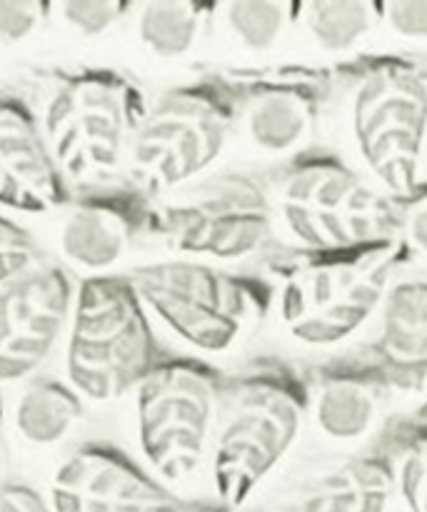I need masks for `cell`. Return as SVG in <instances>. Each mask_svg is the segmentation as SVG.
Returning a JSON list of instances; mask_svg holds the SVG:
<instances>
[{"label":"cell","mask_w":427,"mask_h":512,"mask_svg":"<svg viewBox=\"0 0 427 512\" xmlns=\"http://www.w3.org/2000/svg\"><path fill=\"white\" fill-rule=\"evenodd\" d=\"M413 253L400 235L335 250H290L268 268L280 328L303 348H338L378 315Z\"/></svg>","instance_id":"cell-1"},{"label":"cell","mask_w":427,"mask_h":512,"mask_svg":"<svg viewBox=\"0 0 427 512\" xmlns=\"http://www.w3.org/2000/svg\"><path fill=\"white\" fill-rule=\"evenodd\" d=\"M310 415V383L280 358H255L223 378L210 448L215 500L243 510L298 445Z\"/></svg>","instance_id":"cell-2"},{"label":"cell","mask_w":427,"mask_h":512,"mask_svg":"<svg viewBox=\"0 0 427 512\" xmlns=\"http://www.w3.org/2000/svg\"><path fill=\"white\" fill-rule=\"evenodd\" d=\"M243 95V73H210L163 90L130 143L128 183L155 200L208 178L228 148Z\"/></svg>","instance_id":"cell-3"},{"label":"cell","mask_w":427,"mask_h":512,"mask_svg":"<svg viewBox=\"0 0 427 512\" xmlns=\"http://www.w3.org/2000/svg\"><path fill=\"white\" fill-rule=\"evenodd\" d=\"M130 283L150 318L205 358L238 350L273 310V283L190 258L135 265Z\"/></svg>","instance_id":"cell-4"},{"label":"cell","mask_w":427,"mask_h":512,"mask_svg":"<svg viewBox=\"0 0 427 512\" xmlns=\"http://www.w3.org/2000/svg\"><path fill=\"white\" fill-rule=\"evenodd\" d=\"M148 113L138 80L110 65L60 70L43 105L45 140L70 185L115 183Z\"/></svg>","instance_id":"cell-5"},{"label":"cell","mask_w":427,"mask_h":512,"mask_svg":"<svg viewBox=\"0 0 427 512\" xmlns=\"http://www.w3.org/2000/svg\"><path fill=\"white\" fill-rule=\"evenodd\" d=\"M150 315L128 275H88L75 290L65 343V375L90 403L138 388L160 363Z\"/></svg>","instance_id":"cell-6"},{"label":"cell","mask_w":427,"mask_h":512,"mask_svg":"<svg viewBox=\"0 0 427 512\" xmlns=\"http://www.w3.org/2000/svg\"><path fill=\"white\" fill-rule=\"evenodd\" d=\"M275 220L300 250H335L400 235L398 205L348 160L303 150L280 168Z\"/></svg>","instance_id":"cell-7"},{"label":"cell","mask_w":427,"mask_h":512,"mask_svg":"<svg viewBox=\"0 0 427 512\" xmlns=\"http://www.w3.org/2000/svg\"><path fill=\"white\" fill-rule=\"evenodd\" d=\"M350 138L355 153L393 200L420 183L427 150V73L400 55L350 65Z\"/></svg>","instance_id":"cell-8"},{"label":"cell","mask_w":427,"mask_h":512,"mask_svg":"<svg viewBox=\"0 0 427 512\" xmlns=\"http://www.w3.org/2000/svg\"><path fill=\"white\" fill-rule=\"evenodd\" d=\"M223 375L203 358H163L135 388V433L150 473L185 485L210 460Z\"/></svg>","instance_id":"cell-9"},{"label":"cell","mask_w":427,"mask_h":512,"mask_svg":"<svg viewBox=\"0 0 427 512\" xmlns=\"http://www.w3.org/2000/svg\"><path fill=\"white\" fill-rule=\"evenodd\" d=\"M273 193L243 170L208 175L168 195L153 210L150 235L175 258L205 263H243L263 253L273 238Z\"/></svg>","instance_id":"cell-10"},{"label":"cell","mask_w":427,"mask_h":512,"mask_svg":"<svg viewBox=\"0 0 427 512\" xmlns=\"http://www.w3.org/2000/svg\"><path fill=\"white\" fill-rule=\"evenodd\" d=\"M190 505L110 443L78 445L50 483L53 512H188Z\"/></svg>","instance_id":"cell-11"},{"label":"cell","mask_w":427,"mask_h":512,"mask_svg":"<svg viewBox=\"0 0 427 512\" xmlns=\"http://www.w3.org/2000/svg\"><path fill=\"white\" fill-rule=\"evenodd\" d=\"M75 288L58 265H38L0 285V385L33 375L68 328Z\"/></svg>","instance_id":"cell-12"},{"label":"cell","mask_w":427,"mask_h":512,"mask_svg":"<svg viewBox=\"0 0 427 512\" xmlns=\"http://www.w3.org/2000/svg\"><path fill=\"white\" fill-rule=\"evenodd\" d=\"M240 120L250 143L268 155L293 158L313 135L335 85L333 70L278 68L243 73Z\"/></svg>","instance_id":"cell-13"},{"label":"cell","mask_w":427,"mask_h":512,"mask_svg":"<svg viewBox=\"0 0 427 512\" xmlns=\"http://www.w3.org/2000/svg\"><path fill=\"white\" fill-rule=\"evenodd\" d=\"M153 203L130 183L75 188L60 228V253L75 268L105 275L138 235L150 233Z\"/></svg>","instance_id":"cell-14"},{"label":"cell","mask_w":427,"mask_h":512,"mask_svg":"<svg viewBox=\"0 0 427 512\" xmlns=\"http://www.w3.org/2000/svg\"><path fill=\"white\" fill-rule=\"evenodd\" d=\"M73 185L55 163L40 120L13 95H0V205L45 215L68 208Z\"/></svg>","instance_id":"cell-15"},{"label":"cell","mask_w":427,"mask_h":512,"mask_svg":"<svg viewBox=\"0 0 427 512\" xmlns=\"http://www.w3.org/2000/svg\"><path fill=\"white\" fill-rule=\"evenodd\" d=\"M378 335L368 363L385 390L427 395V278H403L390 285L378 310Z\"/></svg>","instance_id":"cell-16"},{"label":"cell","mask_w":427,"mask_h":512,"mask_svg":"<svg viewBox=\"0 0 427 512\" xmlns=\"http://www.w3.org/2000/svg\"><path fill=\"white\" fill-rule=\"evenodd\" d=\"M310 385V413L320 435L333 443H363L375 430L385 385L368 360L320 365Z\"/></svg>","instance_id":"cell-17"},{"label":"cell","mask_w":427,"mask_h":512,"mask_svg":"<svg viewBox=\"0 0 427 512\" xmlns=\"http://www.w3.org/2000/svg\"><path fill=\"white\" fill-rule=\"evenodd\" d=\"M395 498L390 453H365L305 480L280 512H388Z\"/></svg>","instance_id":"cell-18"},{"label":"cell","mask_w":427,"mask_h":512,"mask_svg":"<svg viewBox=\"0 0 427 512\" xmlns=\"http://www.w3.org/2000/svg\"><path fill=\"white\" fill-rule=\"evenodd\" d=\"M83 418V398L70 383L35 378L25 385L15 405V428L20 438L38 448L58 445Z\"/></svg>","instance_id":"cell-19"},{"label":"cell","mask_w":427,"mask_h":512,"mask_svg":"<svg viewBox=\"0 0 427 512\" xmlns=\"http://www.w3.org/2000/svg\"><path fill=\"white\" fill-rule=\"evenodd\" d=\"M220 5L155 0L138 8V38L155 58L175 60L198 45L205 23Z\"/></svg>","instance_id":"cell-20"},{"label":"cell","mask_w":427,"mask_h":512,"mask_svg":"<svg viewBox=\"0 0 427 512\" xmlns=\"http://www.w3.org/2000/svg\"><path fill=\"white\" fill-rule=\"evenodd\" d=\"M295 20L325 53H350L373 33L375 23H380L375 3L365 0L295 3Z\"/></svg>","instance_id":"cell-21"},{"label":"cell","mask_w":427,"mask_h":512,"mask_svg":"<svg viewBox=\"0 0 427 512\" xmlns=\"http://www.w3.org/2000/svg\"><path fill=\"white\" fill-rule=\"evenodd\" d=\"M230 38L250 53H265L283 38L290 20H295V3L280 0H233L220 8Z\"/></svg>","instance_id":"cell-22"},{"label":"cell","mask_w":427,"mask_h":512,"mask_svg":"<svg viewBox=\"0 0 427 512\" xmlns=\"http://www.w3.org/2000/svg\"><path fill=\"white\" fill-rule=\"evenodd\" d=\"M395 495L408 512H427V418L395 428Z\"/></svg>","instance_id":"cell-23"},{"label":"cell","mask_w":427,"mask_h":512,"mask_svg":"<svg viewBox=\"0 0 427 512\" xmlns=\"http://www.w3.org/2000/svg\"><path fill=\"white\" fill-rule=\"evenodd\" d=\"M58 10L75 33L85 38H98L118 25L120 18L133 10V5L120 3V0H68Z\"/></svg>","instance_id":"cell-24"},{"label":"cell","mask_w":427,"mask_h":512,"mask_svg":"<svg viewBox=\"0 0 427 512\" xmlns=\"http://www.w3.org/2000/svg\"><path fill=\"white\" fill-rule=\"evenodd\" d=\"M35 240L20 223L0 213V285L35 268Z\"/></svg>","instance_id":"cell-25"},{"label":"cell","mask_w":427,"mask_h":512,"mask_svg":"<svg viewBox=\"0 0 427 512\" xmlns=\"http://www.w3.org/2000/svg\"><path fill=\"white\" fill-rule=\"evenodd\" d=\"M53 5L40 0H0V43H23L38 33Z\"/></svg>","instance_id":"cell-26"},{"label":"cell","mask_w":427,"mask_h":512,"mask_svg":"<svg viewBox=\"0 0 427 512\" xmlns=\"http://www.w3.org/2000/svg\"><path fill=\"white\" fill-rule=\"evenodd\" d=\"M398 205L400 238L413 255L427 258V180H420L413 193L395 200Z\"/></svg>","instance_id":"cell-27"},{"label":"cell","mask_w":427,"mask_h":512,"mask_svg":"<svg viewBox=\"0 0 427 512\" xmlns=\"http://www.w3.org/2000/svg\"><path fill=\"white\" fill-rule=\"evenodd\" d=\"M378 20L403 40H427V0L375 3Z\"/></svg>","instance_id":"cell-28"},{"label":"cell","mask_w":427,"mask_h":512,"mask_svg":"<svg viewBox=\"0 0 427 512\" xmlns=\"http://www.w3.org/2000/svg\"><path fill=\"white\" fill-rule=\"evenodd\" d=\"M0 512H53L50 500H45L30 485L18 480H0Z\"/></svg>","instance_id":"cell-29"},{"label":"cell","mask_w":427,"mask_h":512,"mask_svg":"<svg viewBox=\"0 0 427 512\" xmlns=\"http://www.w3.org/2000/svg\"><path fill=\"white\" fill-rule=\"evenodd\" d=\"M188 512H233V510L220 505L218 500H213V503H208V500H193V505H190Z\"/></svg>","instance_id":"cell-30"},{"label":"cell","mask_w":427,"mask_h":512,"mask_svg":"<svg viewBox=\"0 0 427 512\" xmlns=\"http://www.w3.org/2000/svg\"><path fill=\"white\" fill-rule=\"evenodd\" d=\"M0 433H3V400H0Z\"/></svg>","instance_id":"cell-31"}]
</instances>
